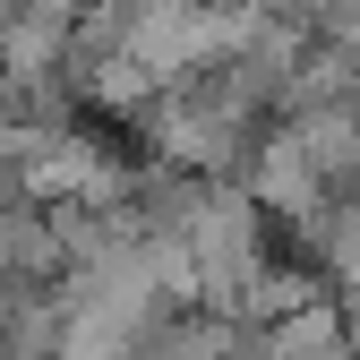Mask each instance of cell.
I'll list each match as a JSON object with an SVG mask.
<instances>
[{
  "label": "cell",
  "mask_w": 360,
  "mask_h": 360,
  "mask_svg": "<svg viewBox=\"0 0 360 360\" xmlns=\"http://www.w3.org/2000/svg\"><path fill=\"white\" fill-rule=\"evenodd\" d=\"M129 129H138L146 163H163V172H189V180H240L249 146L275 129V103H266L232 60H214V69H198V77L155 86V95L129 112Z\"/></svg>",
  "instance_id": "cell-1"
},
{
  "label": "cell",
  "mask_w": 360,
  "mask_h": 360,
  "mask_svg": "<svg viewBox=\"0 0 360 360\" xmlns=\"http://www.w3.org/2000/svg\"><path fill=\"white\" fill-rule=\"evenodd\" d=\"M60 275H69L60 214L0 198V292H60Z\"/></svg>",
  "instance_id": "cell-2"
},
{
  "label": "cell",
  "mask_w": 360,
  "mask_h": 360,
  "mask_svg": "<svg viewBox=\"0 0 360 360\" xmlns=\"http://www.w3.org/2000/svg\"><path fill=\"white\" fill-rule=\"evenodd\" d=\"M257 360H360V326H352L343 300L318 292V300H300V309L257 326Z\"/></svg>",
  "instance_id": "cell-3"
},
{
  "label": "cell",
  "mask_w": 360,
  "mask_h": 360,
  "mask_svg": "<svg viewBox=\"0 0 360 360\" xmlns=\"http://www.w3.org/2000/svg\"><path fill=\"white\" fill-rule=\"evenodd\" d=\"M18 155H26V120L0 103V189H9V172H18Z\"/></svg>",
  "instance_id": "cell-4"
}]
</instances>
